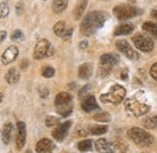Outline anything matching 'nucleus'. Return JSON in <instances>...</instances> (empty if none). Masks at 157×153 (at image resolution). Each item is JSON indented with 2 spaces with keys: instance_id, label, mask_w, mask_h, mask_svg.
Listing matches in <instances>:
<instances>
[{
  "instance_id": "40",
  "label": "nucleus",
  "mask_w": 157,
  "mask_h": 153,
  "mask_svg": "<svg viewBox=\"0 0 157 153\" xmlns=\"http://www.w3.org/2000/svg\"><path fill=\"white\" fill-rule=\"evenodd\" d=\"M6 35H7V34H6V32H5V30H1V32H0V42H1L2 40H5Z\"/></svg>"
},
{
  "instance_id": "17",
  "label": "nucleus",
  "mask_w": 157,
  "mask_h": 153,
  "mask_svg": "<svg viewBox=\"0 0 157 153\" xmlns=\"http://www.w3.org/2000/svg\"><path fill=\"white\" fill-rule=\"evenodd\" d=\"M133 29H134V25L132 23H122V24H120L117 28L115 29L114 35H116V36L128 35V34H131L133 32Z\"/></svg>"
},
{
  "instance_id": "37",
  "label": "nucleus",
  "mask_w": 157,
  "mask_h": 153,
  "mask_svg": "<svg viewBox=\"0 0 157 153\" xmlns=\"http://www.w3.org/2000/svg\"><path fill=\"white\" fill-rule=\"evenodd\" d=\"M71 35H73V28H68V29H67V32H65V33H64V35H63V39L69 40V39L71 38Z\"/></svg>"
},
{
  "instance_id": "24",
  "label": "nucleus",
  "mask_w": 157,
  "mask_h": 153,
  "mask_svg": "<svg viewBox=\"0 0 157 153\" xmlns=\"http://www.w3.org/2000/svg\"><path fill=\"white\" fill-rule=\"evenodd\" d=\"M143 125L146 129H157V115L144 118L143 119Z\"/></svg>"
},
{
  "instance_id": "9",
  "label": "nucleus",
  "mask_w": 157,
  "mask_h": 153,
  "mask_svg": "<svg viewBox=\"0 0 157 153\" xmlns=\"http://www.w3.org/2000/svg\"><path fill=\"white\" fill-rule=\"evenodd\" d=\"M118 63V57L114 53H105L100 57V70L104 71L103 75L110 73L111 68Z\"/></svg>"
},
{
  "instance_id": "1",
  "label": "nucleus",
  "mask_w": 157,
  "mask_h": 153,
  "mask_svg": "<svg viewBox=\"0 0 157 153\" xmlns=\"http://www.w3.org/2000/svg\"><path fill=\"white\" fill-rule=\"evenodd\" d=\"M108 18L106 13H104L103 11H93L90 12L83 21L80 24V32L81 34L90 36L92 34H94L99 28H101L105 23V21Z\"/></svg>"
},
{
  "instance_id": "18",
  "label": "nucleus",
  "mask_w": 157,
  "mask_h": 153,
  "mask_svg": "<svg viewBox=\"0 0 157 153\" xmlns=\"http://www.w3.org/2000/svg\"><path fill=\"white\" fill-rule=\"evenodd\" d=\"M86 7H87V0H78V4L74 7V11H73L74 18L78 21L81 19V17L83 16V12L86 11Z\"/></svg>"
},
{
  "instance_id": "31",
  "label": "nucleus",
  "mask_w": 157,
  "mask_h": 153,
  "mask_svg": "<svg viewBox=\"0 0 157 153\" xmlns=\"http://www.w3.org/2000/svg\"><path fill=\"white\" fill-rule=\"evenodd\" d=\"M9 12H10V7H9L7 1H2L0 4V18L6 17L9 15Z\"/></svg>"
},
{
  "instance_id": "13",
  "label": "nucleus",
  "mask_w": 157,
  "mask_h": 153,
  "mask_svg": "<svg viewBox=\"0 0 157 153\" xmlns=\"http://www.w3.org/2000/svg\"><path fill=\"white\" fill-rule=\"evenodd\" d=\"M81 107L85 112H91L93 110H97L99 106L97 104V100L93 95H87L83 98L82 103H81Z\"/></svg>"
},
{
  "instance_id": "28",
  "label": "nucleus",
  "mask_w": 157,
  "mask_h": 153,
  "mask_svg": "<svg viewBox=\"0 0 157 153\" xmlns=\"http://www.w3.org/2000/svg\"><path fill=\"white\" fill-rule=\"evenodd\" d=\"M113 147H114V150H116L118 153H127L128 152V146L123 142V141H114L113 142Z\"/></svg>"
},
{
  "instance_id": "30",
  "label": "nucleus",
  "mask_w": 157,
  "mask_h": 153,
  "mask_svg": "<svg viewBox=\"0 0 157 153\" xmlns=\"http://www.w3.org/2000/svg\"><path fill=\"white\" fill-rule=\"evenodd\" d=\"M90 132H91V134L93 135H103L108 132V127H105V125H94V127H92L90 129Z\"/></svg>"
},
{
  "instance_id": "33",
  "label": "nucleus",
  "mask_w": 157,
  "mask_h": 153,
  "mask_svg": "<svg viewBox=\"0 0 157 153\" xmlns=\"http://www.w3.org/2000/svg\"><path fill=\"white\" fill-rule=\"evenodd\" d=\"M42 76L46 77V78H50V77H52L55 75V69L52 68V66H45L44 69H42Z\"/></svg>"
},
{
  "instance_id": "44",
  "label": "nucleus",
  "mask_w": 157,
  "mask_h": 153,
  "mask_svg": "<svg viewBox=\"0 0 157 153\" xmlns=\"http://www.w3.org/2000/svg\"><path fill=\"white\" fill-rule=\"evenodd\" d=\"M27 65H28V62H24V63L22 62V64H21V66L23 68V70H25V68H27Z\"/></svg>"
},
{
  "instance_id": "41",
  "label": "nucleus",
  "mask_w": 157,
  "mask_h": 153,
  "mask_svg": "<svg viewBox=\"0 0 157 153\" xmlns=\"http://www.w3.org/2000/svg\"><path fill=\"white\" fill-rule=\"evenodd\" d=\"M150 16H151V18L157 21V10H152L151 11V13H150Z\"/></svg>"
},
{
  "instance_id": "20",
  "label": "nucleus",
  "mask_w": 157,
  "mask_h": 153,
  "mask_svg": "<svg viewBox=\"0 0 157 153\" xmlns=\"http://www.w3.org/2000/svg\"><path fill=\"white\" fill-rule=\"evenodd\" d=\"M20 78H21L20 71H18L16 68L10 69V70L6 73V75H5V80H6V82H7L9 84H15V83H17V82L20 81Z\"/></svg>"
},
{
  "instance_id": "39",
  "label": "nucleus",
  "mask_w": 157,
  "mask_h": 153,
  "mask_svg": "<svg viewBox=\"0 0 157 153\" xmlns=\"http://www.w3.org/2000/svg\"><path fill=\"white\" fill-rule=\"evenodd\" d=\"M87 91H90V86H85V87H83V89H81V91H80V93H78L80 98L85 96V94H86V92H87Z\"/></svg>"
},
{
  "instance_id": "11",
  "label": "nucleus",
  "mask_w": 157,
  "mask_h": 153,
  "mask_svg": "<svg viewBox=\"0 0 157 153\" xmlns=\"http://www.w3.org/2000/svg\"><path fill=\"white\" fill-rule=\"evenodd\" d=\"M18 56V48L16 46H10L5 50V52L1 56V63L4 65H9L12 62L16 60V58Z\"/></svg>"
},
{
  "instance_id": "14",
  "label": "nucleus",
  "mask_w": 157,
  "mask_h": 153,
  "mask_svg": "<svg viewBox=\"0 0 157 153\" xmlns=\"http://www.w3.org/2000/svg\"><path fill=\"white\" fill-rule=\"evenodd\" d=\"M94 147L96 150L100 153H113L114 152V147L113 144H110L108 140L105 139H98L94 142Z\"/></svg>"
},
{
  "instance_id": "29",
  "label": "nucleus",
  "mask_w": 157,
  "mask_h": 153,
  "mask_svg": "<svg viewBox=\"0 0 157 153\" xmlns=\"http://www.w3.org/2000/svg\"><path fill=\"white\" fill-rule=\"evenodd\" d=\"M59 118L58 117H55V116H47L46 117V121H45V124L46 127L48 128H56L59 124Z\"/></svg>"
},
{
  "instance_id": "8",
  "label": "nucleus",
  "mask_w": 157,
  "mask_h": 153,
  "mask_svg": "<svg viewBox=\"0 0 157 153\" xmlns=\"http://www.w3.org/2000/svg\"><path fill=\"white\" fill-rule=\"evenodd\" d=\"M116 48L123 56H126L131 60H138L139 59V53L132 47V45L127 40H117L116 41Z\"/></svg>"
},
{
  "instance_id": "38",
  "label": "nucleus",
  "mask_w": 157,
  "mask_h": 153,
  "mask_svg": "<svg viewBox=\"0 0 157 153\" xmlns=\"http://www.w3.org/2000/svg\"><path fill=\"white\" fill-rule=\"evenodd\" d=\"M16 11H17V15H22V12H23V4L22 2H17Z\"/></svg>"
},
{
  "instance_id": "42",
  "label": "nucleus",
  "mask_w": 157,
  "mask_h": 153,
  "mask_svg": "<svg viewBox=\"0 0 157 153\" xmlns=\"http://www.w3.org/2000/svg\"><path fill=\"white\" fill-rule=\"evenodd\" d=\"M78 46H80V48H81V50L86 48V47H87V41H82V42H80V45H78Z\"/></svg>"
},
{
  "instance_id": "27",
  "label": "nucleus",
  "mask_w": 157,
  "mask_h": 153,
  "mask_svg": "<svg viewBox=\"0 0 157 153\" xmlns=\"http://www.w3.org/2000/svg\"><path fill=\"white\" fill-rule=\"evenodd\" d=\"M57 112L62 117H68L73 112V104H68V105H63V106H57L56 107Z\"/></svg>"
},
{
  "instance_id": "25",
  "label": "nucleus",
  "mask_w": 157,
  "mask_h": 153,
  "mask_svg": "<svg viewBox=\"0 0 157 153\" xmlns=\"http://www.w3.org/2000/svg\"><path fill=\"white\" fill-rule=\"evenodd\" d=\"M67 24H65V22L64 21H59L57 22L56 24H55V27H53V32H55V34L59 36V38H63V35H64V33L67 32Z\"/></svg>"
},
{
  "instance_id": "34",
  "label": "nucleus",
  "mask_w": 157,
  "mask_h": 153,
  "mask_svg": "<svg viewBox=\"0 0 157 153\" xmlns=\"http://www.w3.org/2000/svg\"><path fill=\"white\" fill-rule=\"evenodd\" d=\"M23 39H24V35H23V33L21 30H15L12 33V35H11V40L12 41H22Z\"/></svg>"
},
{
  "instance_id": "23",
  "label": "nucleus",
  "mask_w": 157,
  "mask_h": 153,
  "mask_svg": "<svg viewBox=\"0 0 157 153\" xmlns=\"http://www.w3.org/2000/svg\"><path fill=\"white\" fill-rule=\"evenodd\" d=\"M143 30H145L147 34L157 39V24L152 23V22H145L143 24Z\"/></svg>"
},
{
  "instance_id": "6",
  "label": "nucleus",
  "mask_w": 157,
  "mask_h": 153,
  "mask_svg": "<svg viewBox=\"0 0 157 153\" xmlns=\"http://www.w3.org/2000/svg\"><path fill=\"white\" fill-rule=\"evenodd\" d=\"M132 40H133L134 46L139 51H141L144 53H149L154 50V41L151 40V38H149L145 34H141V33L136 34Z\"/></svg>"
},
{
  "instance_id": "32",
  "label": "nucleus",
  "mask_w": 157,
  "mask_h": 153,
  "mask_svg": "<svg viewBox=\"0 0 157 153\" xmlns=\"http://www.w3.org/2000/svg\"><path fill=\"white\" fill-rule=\"evenodd\" d=\"M93 119L98 121V122H109L110 121V115L108 112H99V114L93 116Z\"/></svg>"
},
{
  "instance_id": "35",
  "label": "nucleus",
  "mask_w": 157,
  "mask_h": 153,
  "mask_svg": "<svg viewBox=\"0 0 157 153\" xmlns=\"http://www.w3.org/2000/svg\"><path fill=\"white\" fill-rule=\"evenodd\" d=\"M150 75H151V77H152L155 81H157V63H155V64L151 66V69H150Z\"/></svg>"
},
{
  "instance_id": "5",
  "label": "nucleus",
  "mask_w": 157,
  "mask_h": 153,
  "mask_svg": "<svg viewBox=\"0 0 157 153\" xmlns=\"http://www.w3.org/2000/svg\"><path fill=\"white\" fill-rule=\"evenodd\" d=\"M53 47L51 46V43L48 42V40L46 39H41L38 41V43L35 45L34 52H33V57L34 59H42L45 57H51L53 54Z\"/></svg>"
},
{
  "instance_id": "10",
  "label": "nucleus",
  "mask_w": 157,
  "mask_h": 153,
  "mask_svg": "<svg viewBox=\"0 0 157 153\" xmlns=\"http://www.w3.org/2000/svg\"><path fill=\"white\" fill-rule=\"evenodd\" d=\"M71 125V122L70 121H67L62 124H58L53 132H52V136L57 140V141H63L65 139V136L68 135V132H69V128Z\"/></svg>"
},
{
  "instance_id": "22",
  "label": "nucleus",
  "mask_w": 157,
  "mask_h": 153,
  "mask_svg": "<svg viewBox=\"0 0 157 153\" xmlns=\"http://www.w3.org/2000/svg\"><path fill=\"white\" fill-rule=\"evenodd\" d=\"M68 7V0H53L52 2V10L56 13L63 12Z\"/></svg>"
},
{
  "instance_id": "16",
  "label": "nucleus",
  "mask_w": 157,
  "mask_h": 153,
  "mask_svg": "<svg viewBox=\"0 0 157 153\" xmlns=\"http://www.w3.org/2000/svg\"><path fill=\"white\" fill-rule=\"evenodd\" d=\"M73 101V98L69 93L67 92H60L57 94L56 99H55V105L56 107L57 106H63V105H68V104H71Z\"/></svg>"
},
{
  "instance_id": "19",
  "label": "nucleus",
  "mask_w": 157,
  "mask_h": 153,
  "mask_svg": "<svg viewBox=\"0 0 157 153\" xmlns=\"http://www.w3.org/2000/svg\"><path fill=\"white\" fill-rule=\"evenodd\" d=\"M92 73H93V65L90 63H85L78 68V77L80 78L87 80L91 77Z\"/></svg>"
},
{
  "instance_id": "4",
  "label": "nucleus",
  "mask_w": 157,
  "mask_h": 153,
  "mask_svg": "<svg viewBox=\"0 0 157 153\" xmlns=\"http://www.w3.org/2000/svg\"><path fill=\"white\" fill-rule=\"evenodd\" d=\"M124 107H126V111L129 114V115L134 116V117H140V116H144L145 114H147L150 111V107L140 101H138L136 99H129L126 101L124 104Z\"/></svg>"
},
{
  "instance_id": "2",
  "label": "nucleus",
  "mask_w": 157,
  "mask_h": 153,
  "mask_svg": "<svg viewBox=\"0 0 157 153\" xmlns=\"http://www.w3.org/2000/svg\"><path fill=\"white\" fill-rule=\"evenodd\" d=\"M127 135L139 147H146L154 142V137L151 136V134H149L146 130L141 128H132L127 132Z\"/></svg>"
},
{
  "instance_id": "36",
  "label": "nucleus",
  "mask_w": 157,
  "mask_h": 153,
  "mask_svg": "<svg viewBox=\"0 0 157 153\" xmlns=\"http://www.w3.org/2000/svg\"><path fill=\"white\" fill-rule=\"evenodd\" d=\"M39 94L42 99H46V98L48 96V94H50V92H48V89H47L46 87H42V88L39 91Z\"/></svg>"
},
{
  "instance_id": "3",
  "label": "nucleus",
  "mask_w": 157,
  "mask_h": 153,
  "mask_svg": "<svg viewBox=\"0 0 157 153\" xmlns=\"http://www.w3.org/2000/svg\"><path fill=\"white\" fill-rule=\"evenodd\" d=\"M126 96V89L124 87L120 86V84H115L110 88V91L106 94H101L100 95V100L103 103H110V104H120L122 103V100Z\"/></svg>"
},
{
  "instance_id": "45",
  "label": "nucleus",
  "mask_w": 157,
  "mask_h": 153,
  "mask_svg": "<svg viewBox=\"0 0 157 153\" xmlns=\"http://www.w3.org/2000/svg\"><path fill=\"white\" fill-rule=\"evenodd\" d=\"M2 98H4V94L0 93V104H1V101H2Z\"/></svg>"
},
{
  "instance_id": "26",
  "label": "nucleus",
  "mask_w": 157,
  "mask_h": 153,
  "mask_svg": "<svg viewBox=\"0 0 157 153\" xmlns=\"http://www.w3.org/2000/svg\"><path fill=\"white\" fill-rule=\"evenodd\" d=\"M93 147V141L90 140V139H86V140H82L78 144V148L81 152H88L91 151Z\"/></svg>"
},
{
  "instance_id": "21",
  "label": "nucleus",
  "mask_w": 157,
  "mask_h": 153,
  "mask_svg": "<svg viewBox=\"0 0 157 153\" xmlns=\"http://www.w3.org/2000/svg\"><path fill=\"white\" fill-rule=\"evenodd\" d=\"M12 130H13V125L11 123H6L4 125V129L1 130V139H2V142L5 145H9L10 141H11V137H12Z\"/></svg>"
},
{
  "instance_id": "43",
  "label": "nucleus",
  "mask_w": 157,
  "mask_h": 153,
  "mask_svg": "<svg viewBox=\"0 0 157 153\" xmlns=\"http://www.w3.org/2000/svg\"><path fill=\"white\" fill-rule=\"evenodd\" d=\"M121 77H122V80H127V70H126V69H124L123 73L121 74Z\"/></svg>"
},
{
  "instance_id": "12",
  "label": "nucleus",
  "mask_w": 157,
  "mask_h": 153,
  "mask_svg": "<svg viewBox=\"0 0 157 153\" xmlns=\"http://www.w3.org/2000/svg\"><path fill=\"white\" fill-rule=\"evenodd\" d=\"M25 139H27V130H25V124L23 122L17 123V136H16V148L21 151L23 146L25 145Z\"/></svg>"
},
{
  "instance_id": "15",
  "label": "nucleus",
  "mask_w": 157,
  "mask_h": 153,
  "mask_svg": "<svg viewBox=\"0 0 157 153\" xmlns=\"http://www.w3.org/2000/svg\"><path fill=\"white\" fill-rule=\"evenodd\" d=\"M53 142L50 139H41L35 146V150L38 153H48L53 150Z\"/></svg>"
},
{
  "instance_id": "7",
  "label": "nucleus",
  "mask_w": 157,
  "mask_h": 153,
  "mask_svg": "<svg viewBox=\"0 0 157 153\" xmlns=\"http://www.w3.org/2000/svg\"><path fill=\"white\" fill-rule=\"evenodd\" d=\"M114 15L118 21H127L138 15V10L131 5H117L114 7Z\"/></svg>"
}]
</instances>
